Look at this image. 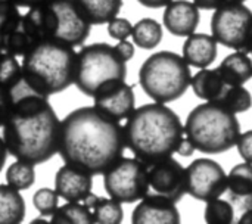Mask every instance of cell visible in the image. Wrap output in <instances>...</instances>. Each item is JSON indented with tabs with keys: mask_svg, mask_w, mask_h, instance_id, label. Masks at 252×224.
I'll use <instances>...</instances> for the list:
<instances>
[{
	"mask_svg": "<svg viewBox=\"0 0 252 224\" xmlns=\"http://www.w3.org/2000/svg\"><path fill=\"white\" fill-rule=\"evenodd\" d=\"M133 224H179L180 213L176 202L158 193H146L131 214Z\"/></svg>",
	"mask_w": 252,
	"mask_h": 224,
	"instance_id": "5bb4252c",
	"label": "cell"
},
{
	"mask_svg": "<svg viewBox=\"0 0 252 224\" xmlns=\"http://www.w3.org/2000/svg\"><path fill=\"white\" fill-rule=\"evenodd\" d=\"M190 80V66L183 56L171 50H159L151 55L139 69L142 90L159 103L180 99L188 92Z\"/></svg>",
	"mask_w": 252,
	"mask_h": 224,
	"instance_id": "52a82bcc",
	"label": "cell"
},
{
	"mask_svg": "<svg viewBox=\"0 0 252 224\" xmlns=\"http://www.w3.org/2000/svg\"><path fill=\"white\" fill-rule=\"evenodd\" d=\"M12 109L3 124L7 152L30 164H43L58 154L61 121L49 96L34 90L21 75L9 87Z\"/></svg>",
	"mask_w": 252,
	"mask_h": 224,
	"instance_id": "6da1fadb",
	"label": "cell"
},
{
	"mask_svg": "<svg viewBox=\"0 0 252 224\" xmlns=\"http://www.w3.org/2000/svg\"><path fill=\"white\" fill-rule=\"evenodd\" d=\"M94 223L99 224H120L124 219V211L121 202L112 198H97L92 208Z\"/></svg>",
	"mask_w": 252,
	"mask_h": 224,
	"instance_id": "83f0119b",
	"label": "cell"
},
{
	"mask_svg": "<svg viewBox=\"0 0 252 224\" xmlns=\"http://www.w3.org/2000/svg\"><path fill=\"white\" fill-rule=\"evenodd\" d=\"M32 205L43 217H52L59 207V195L55 189L40 188L32 195Z\"/></svg>",
	"mask_w": 252,
	"mask_h": 224,
	"instance_id": "f546056e",
	"label": "cell"
},
{
	"mask_svg": "<svg viewBox=\"0 0 252 224\" xmlns=\"http://www.w3.org/2000/svg\"><path fill=\"white\" fill-rule=\"evenodd\" d=\"M115 49H117V52L120 53V56L126 62L130 61V59H133V56H134V46L128 40H120L118 44L115 46Z\"/></svg>",
	"mask_w": 252,
	"mask_h": 224,
	"instance_id": "d590c367",
	"label": "cell"
},
{
	"mask_svg": "<svg viewBox=\"0 0 252 224\" xmlns=\"http://www.w3.org/2000/svg\"><path fill=\"white\" fill-rule=\"evenodd\" d=\"M22 58L24 80L41 95L50 96L74 84L77 52L72 46L41 40Z\"/></svg>",
	"mask_w": 252,
	"mask_h": 224,
	"instance_id": "277c9868",
	"label": "cell"
},
{
	"mask_svg": "<svg viewBox=\"0 0 252 224\" xmlns=\"http://www.w3.org/2000/svg\"><path fill=\"white\" fill-rule=\"evenodd\" d=\"M236 149L245 162L252 164V130L241 133V136L236 142Z\"/></svg>",
	"mask_w": 252,
	"mask_h": 224,
	"instance_id": "836d02e7",
	"label": "cell"
},
{
	"mask_svg": "<svg viewBox=\"0 0 252 224\" xmlns=\"http://www.w3.org/2000/svg\"><path fill=\"white\" fill-rule=\"evenodd\" d=\"M247 0H226V3H245ZM224 3V4H226Z\"/></svg>",
	"mask_w": 252,
	"mask_h": 224,
	"instance_id": "ee69618b",
	"label": "cell"
},
{
	"mask_svg": "<svg viewBox=\"0 0 252 224\" xmlns=\"http://www.w3.org/2000/svg\"><path fill=\"white\" fill-rule=\"evenodd\" d=\"M93 188V176L77 167L65 164L55 174V191L59 198L75 202L83 201Z\"/></svg>",
	"mask_w": 252,
	"mask_h": 224,
	"instance_id": "2e32d148",
	"label": "cell"
},
{
	"mask_svg": "<svg viewBox=\"0 0 252 224\" xmlns=\"http://www.w3.org/2000/svg\"><path fill=\"white\" fill-rule=\"evenodd\" d=\"M142 6L149 7V9H159V7H165L168 3H171L173 0H137Z\"/></svg>",
	"mask_w": 252,
	"mask_h": 224,
	"instance_id": "f35d334b",
	"label": "cell"
},
{
	"mask_svg": "<svg viewBox=\"0 0 252 224\" xmlns=\"http://www.w3.org/2000/svg\"><path fill=\"white\" fill-rule=\"evenodd\" d=\"M35 223H47V217H37V219H34V220H31V224H35Z\"/></svg>",
	"mask_w": 252,
	"mask_h": 224,
	"instance_id": "7bdbcfd3",
	"label": "cell"
},
{
	"mask_svg": "<svg viewBox=\"0 0 252 224\" xmlns=\"http://www.w3.org/2000/svg\"><path fill=\"white\" fill-rule=\"evenodd\" d=\"M50 222L55 224H93V213L92 210L83 202H66L56 208Z\"/></svg>",
	"mask_w": 252,
	"mask_h": 224,
	"instance_id": "d4e9b609",
	"label": "cell"
},
{
	"mask_svg": "<svg viewBox=\"0 0 252 224\" xmlns=\"http://www.w3.org/2000/svg\"><path fill=\"white\" fill-rule=\"evenodd\" d=\"M195 6L198 9H204V10H214L217 7H220L221 4L226 3V0H193Z\"/></svg>",
	"mask_w": 252,
	"mask_h": 224,
	"instance_id": "74e56055",
	"label": "cell"
},
{
	"mask_svg": "<svg viewBox=\"0 0 252 224\" xmlns=\"http://www.w3.org/2000/svg\"><path fill=\"white\" fill-rule=\"evenodd\" d=\"M164 25L176 37H188L193 34L199 25L201 13L193 1L189 0H173L165 6Z\"/></svg>",
	"mask_w": 252,
	"mask_h": 224,
	"instance_id": "9a60e30c",
	"label": "cell"
},
{
	"mask_svg": "<svg viewBox=\"0 0 252 224\" xmlns=\"http://www.w3.org/2000/svg\"><path fill=\"white\" fill-rule=\"evenodd\" d=\"M103 188L121 204L137 202L149 192L148 165L137 158L121 157L103 173Z\"/></svg>",
	"mask_w": 252,
	"mask_h": 224,
	"instance_id": "9c48e42d",
	"label": "cell"
},
{
	"mask_svg": "<svg viewBox=\"0 0 252 224\" xmlns=\"http://www.w3.org/2000/svg\"><path fill=\"white\" fill-rule=\"evenodd\" d=\"M21 75H22V68L16 56L1 52L0 53V84L9 89L21 78Z\"/></svg>",
	"mask_w": 252,
	"mask_h": 224,
	"instance_id": "4dcf8cb0",
	"label": "cell"
},
{
	"mask_svg": "<svg viewBox=\"0 0 252 224\" xmlns=\"http://www.w3.org/2000/svg\"><path fill=\"white\" fill-rule=\"evenodd\" d=\"M7 148H6V145H4V140H3V137H0V173H1V170H3V167H4V164H6V160H7Z\"/></svg>",
	"mask_w": 252,
	"mask_h": 224,
	"instance_id": "60d3db41",
	"label": "cell"
},
{
	"mask_svg": "<svg viewBox=\"0 0 252 224\" xmlns=\"http://www.w3.org/2000/svg\"><path fill=\"white\" fill-rule=\"evenodd\" d=\"M126 149L124 128L94 106L71 111L61 121L58 154L68 165L103 174Z\"/></svg>",
	"mask_w": 252,
	"mask_h": 224,
	"instance_id": "7a4b0ae2",
	"label": "cell"
},
{
	"mask_svg": "<svg viewBox=\"0 0 252 224\" xmlns=\"http://www.w3.org/2000/svg\"><path fill=\"white\" fill-rule=\"evenodd\" d=\"M185 134L202 154H224L236 146L241 126L236 114L219 102H207L195 106L185 123Z\"/></svg>",
	"mask_w": 252,
	"mask_h": 224,
	"instance_id": "8992f818",
	"label": "cell"
},
{
	"mask_svg": "<svg viewBox=\"0 0 252 224\" xmlns=\"http://www.w3.org/2000/svg\"><path fill=\"white\" fill-rule=\"evenodd\" d=\"M12 109V96L6 86L0 84V127H3Z\"/></svg>",
	"mask_w": 252,
	"mask_h": 224,
	"instance_id": "e575fe53",
	"label": "cell"
},
{
	"mask_svg": "<svg viewBox=\"0 0 252 224\" xmlns=\"http://www.w3.org/2000/svg\"><path fill=\"white\" fill-rule=\"evenodd\" d=\"M214 102H219L233 114H242L252 106V96L244 86H227L223 95Z\"/></svg>",
	"mask_w": 252,
	"mask_h": 224,
	"instance_id": "4316f807",
	"label": "cell"
},
{
	"mask_svg": "<svg viewBox=\"0 0 252 224\" xmlns=\"http://www.w3.org/2000/svg\"><path fill=\"white\" fill-rule=\"evenodd\" d=\"M75 3L92 25L108 24L123 7V0H75Z\"/></svg>",
	"mask_w": 252,
	"mask_h": 224,
	"instance_id": "603a6c76",
	"label": "cell"
},
{
	"mask_svg": "<svg viewBox=\"0 0 252 224\" xmlns=\"http://www.w3.org/2000/svg\"><path fill=\"white\" fill-rule=\"evenodd\" d=\"M123 128L126 148L148 167L173 157L185 134L179 115L159 102L134 108Z\"/></svg>",
	"mask_w": 252,
	"mask_h": 224,
	"instance_id": "3957f363",
	"label": "cell"
},
{
	"mask_svg": "<svg viewBox=\"0 0 252 224\" xmlns=\"http://www.w3.org/2000/svg\"><path fill=\"white\" fill-rule=\"evenodd\" d=\"M227 189L224 168L211 158H198L186 167V193L196 201L220 198Z\"/></svg>",
	"mask_w": 252,
	"mask_h": 224,
	"instance_id": "8fae6325",
	"label": "cell"
},
{
	"mask_svg": "<svg viewBox=\"0 0 252 224\" xmlns=\"http://www.w3.org/2000/svg\"><path fill=\"white\" fill-rule=\"evenodd\" d=\"M250 53H251V55H252V44H251V50H250Z\"/></svg>",
	"mask_w": 252,
	"mask_h": 224,
	"instance_id": "f6af8a7d",
	"label": "cell"
},
{
	"mask_svg": "<svg viewBox=\"0 0 252 224\" xmlns=\"http://www.w3.org/2000/svg\"><path fill=\"white\" fill-rule=\"evenodd\" d=\"M35 43L37 38L28 27V24L25 22L24 15L15 27H12L9 31L0 35L1 52L13 56H24Z\"/></svg>",
	"mask_w": 252,
	"mask_h": 224,
	"instance_id": "ffe728a7",
	"label": "cell"
},
{
	"mask_svg": "<svg viewBox=\"0 0 252 224\" xmlns=\"http://www.w3.org/2000/svg\"><path fill=\"white\" fill-rule=\"evenodd\" d=\"M34 182H35L34 164L16 160L6 170V183L12 188L18 189L19 192L30 189L34 185Z\"/></svg>",
	"mask_w": 252,
	"mask_h": 224,
	"instance_id": "484cf974",
	"label": "cell"
},
{
	"mask_svg": "<svg viewBox=\"0 0 252 224\" xmlns=\"http://www.w3.org/2000/svg\"><path fill=\"white\" fill-rule=\"evenodd\" d=\"M0 53H1V49H0Z\"/></svg>",
	"mask_w": 252,
	"mask_h": 224,
	"instance_id": "bcb514c9",
	"label": "cell"
},
{
	"mask_svg": "<svg viewBox=\"0 0 252 224\" xmlns=\"http://www.w3.org/2000/svg\"><path fill=\"white\" fill-rule=\"evenodd\" d=\"M236 210L230 201H223L220 198L207 201L204 210V220L210 224H230L235 223Z\"/></svg>",
	"mask_w": 252,
	"mask_h": 224,
	"instance_id": "f1b7e54d",
	"label": "cell"
},
{
	"mask_svg": "<svg viewBox=\"0 0 252 224\" xmlns=\"http://www.w3.org/2000/svg\"><path fill=\"white\" fill-rule=\"evenodd\" d=\"M133 43L145 50L157 47L162 40V27L154 18H143L133 25L131 30Z\"/></svg>",
	"mask_w": 252,
	"mask_h": 224,
	"instance_id": "cb8c5ba5",
	"label": "cell"
},
{
	"mask_svg": "<svg viewBox=\"0 0 252 224\" xmlns=\"http://www.w3.org/2000/svg\"><path fill=\"white\" fill-rule=\"evenodd\" d=\"M211 35L224 47L250 53L252 44V10L244 3H226L214 9Z\"/></svg>",
	"mask_w": 252,
	"mask_h": 224,
	"instance_id": "30bf717a",
	"label": "cell"
},
{
	"mask_svg": "<svg viewBox=\"0 0 252 224\" xmlns=\"http://www.w3.org/2000/svg\"><path fill=\"white\" fill-rule=\"evenodd\" d=\"M217 41L213 35L204 32H193L188 35L183 44V58L189 66L208 68L217 58Z\"/></svg>",
	"mask_w": 252,
	"mask_h": 224,
	"instance_id": "ac0fdd59",
	"label": "cell"
},
{
	"mask_svg": "<svg viewBox=\"0 0 252 224\" xmlns=\"http://www.w3.org/2000/svg\"><path fill=\"white\" fill-rule=\"evenodd\" d=\"M195 151H196V149H195L193 143H192L188 137H183V139L180 140L177 149H176V154H179L180 157H190Z\"/></svg>",
	"mask_w": 252,
	"mask_h": 224,
	"instance_id": "8d00e7d4",
	"label": "cell"
},
{
	"mask_svg": "<svg viewBox=\"0 0 252 224\" xmlns=\"http://www.w3.org/2000/svg\"><path fill=\"white\" fill-rule=\"evenodd\" d=\"M190 86H192L193 93L199 99L207 100V102H214L223 95V92L226 90L229 84L223 78L219 68H214V69L202 68L192 77Z\"/></svg>",
	"mask_w": 252,
	"mask_h": 224,
	"instance_id": "d6986e66",
	"label": "cell"
},
{
	"mask_svg": "<svg viewBox=\"0 0 252 224\" xmlns=\"http://www.w3.org/2000/svg\"><path fill=\"white\" fill-rule=\"evenodd\" d=\"M149 191L179 202L186 195V168L173 157L164 158L148 167Z\"/></svg>",
	"mask_w": 252,
	"mask_h": 224,
	"instance_id": "7c38bea8",
	"label": "cell"
},
{
	"mask_svg": "<svg viewBox=\"0 0 252 224\" xmlns=\"http://www.w3.org/2000/svg\"><path fill=\"white\" fill-rule=\"evenodd\" d=\"M24 19L37 41L52 40L72 47L83 46L92 30L75 0H49L28 7Z\"/></svg>",
	"mask_w": 252,
	"mask_h": 224,
	"instance_id": "5b68a950",
	"label": "cell"
},
{
	"mask_svg": "<svg viewBox=\"0 0 252 224\" xmlns=\"http://www.w3.org/2000/svg\"><path fill=\"white\" fill-rule=\"evenodd\" d=\"M93 100H94L93 106L97 111L120 123L123 120H127V117L136 108V97H134L133 87L126 81H120L99 90L93 96Z\"/></svg>",
	"mask_w": 252,
	"mask_h": 224,
	"instance_id": "4fadbf2b",
	"label": "cell"
},
{
	"mask_svg": "<svg viewBox=\"0 0 252 224\" xmlns=\"http://www.w3.org/2000/svg\"><path fill=\"white\" fill-rule=\"evenodd\" d=\"M126 77L127 62L120 56L115 46L93 43L77 52L74 84L83 95L93 97L99 90L126 81Z\"/></svg>",
	"mask_w": 252,
	"mask_h": 224,
	"instance_id": "ba28073f",
	"label": "cell"
},
{
	"mask_svg": "<svg viewBox=\"0 0 252 224\" xmlns=\"http://www.w3.org/2000/svg\"><path fill=\"white\" fill-rule=\"evenodd\" d=\"M236 222L241 224H252V208H248V210L242 211L241 217Z\"/></svg>",
	"mask_w": 252,
	"mask_h": 224,
	"instance_id": "b9f144b4",
	"label": "cell"
},
{
	"mask_svg": "<svg viewBox=\"0 0 252 224\" xmlns=\"http://www.w3.org/2000/svg\"><path fill=\"white\" fill-rule=\"evenodd\" d=\"M131 30H133V24L126 18L115 16L108 22V34L117 41L127 40L131 35Z\"/></svg>",
	"mask_w": 252,
	"mask_h": 224,
	"instance_id": "d6a6232c",
	"label": "cell"
},
{
	"mask_svg": "<svg viewBox=\"0 0 252 224\" xmlns=\"http://www.w3.org/2000/svg\"><path fill=\"white\" fill-rule=\"evenodd\" d=\"M10 1H13L19 7H32V6L41 4V3L49 1V0H10Z\"/></svg>",
	"mask_w": 252,
	"mask_h": 224,
	"instance_id": "ab89813d",
	"label": "cell"
},
{
	"mask_svg": "<svg viewBox=\"0 0 252 224\" xmlns=\"http://www.w3.org/2000/svg\"><path fill=\"white\" fill-rule=\"evenodd\" d=\"M229 201L233 204L235 210L242 213L252 208V164L241 162L235 165L227 174V189Z\"/></svg>",
	"mask_w": 252,
	"mask_h": 224,
	"instance_id": "e0dca14e",
	"label": "cell"
},
{
	"mask_svg": "<svg viewBox=\"0 0 252 224\" xmlns=\"http://www.w3.org/2000/svg\"><path fill=\"white\" fill-rule=\"evenodd\" d=\"M219 69L229 86H244L252 78V59L248 53L235 50L221 61Z\"/></svg>",
	"mask_w": 252,
	"mask_h": 224,
	"instance_id": "44dd1931",
	"label": "cell"
},
{
	"mask_svg": "<svg viewBox=\"0 0 252 224\" xmlns=\"http://www.w3.org/2000/svg\"><path fill=\"white\" fill-rule=\"evenodd\" d=\"M27 213L25 201L18 189L0 185V224H18L24 222Z\"/></svg>",
	"mask_w": 252,
	"mask_h": 224,
	"instance_id": "7402d4cb",
	"label": "cell"
},
{
	"mask_svg": "<svg viewBox=\"0 0 252 224\" xmlns=\"http://www.w3.org/2000/svg\"><path fill=\"white\" fill-rule=\"evenodd\" d=\"M21 18L19 6L10 0H0V35L15 27Z\"/></svg>",
	"mask_w": 252,
	"mask_h": 224,
	"instance_id": "1f68e13d",
	"label": "cell"
}]
</instances>
